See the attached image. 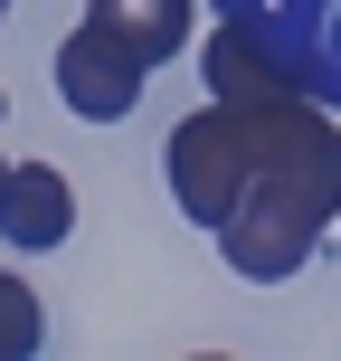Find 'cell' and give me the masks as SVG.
I'll list each match as a JSON object with an SVG mask.
<instances>
[{"label": "cell", "mask_w": 341, "mask_h": 361, "mask_svg": "<svg viewBox=\"0 0 341 361\" xmlns=\"http://www.w3.org/2000/svg\"><path fill=\"white\" fill-rule=\"evenodd\" d=\"M180 219L218 238L228 276L285 286L341 219V114L313 95H209L162 152Z\"/></svg>", "instance_id": "6da1fadb"}, {"label": "cell", "mask_w": 341, "mask_h": 361, "mask_svg": "<svg viewBox=\"0 0 341 361\" xmlns=\"http://www.w3.org/2000/svg\"><path fill=\"white\" fill-rule=\"evenodd\" d=\"M218 19H228L285 86H304L313 105L341 114V0H218Z\"/></svg>", "instance_id": "7a4b0ae2"}, {"label": "cell", "mask_w": 341, "mask_h": 361, "mask_svg": "<svg viewBox=\"0 0 341 361\" xmlns=\"http://www.w3.org/2000/svg\"><path fill=\"white\" fill-rule=\"evenodd\" d=\"M143 57L124 48V38H105L95 19H76L67 48H57V95H67V114H86V124H124L133 105H143Z\"/></svg>", "instance_id": "3957f363"}, {"label": "cell", "mask_w": 341, "mask_h": 361, "mask_svg": "<svg viewBox=\"0 0 341 361\" xmlns=\"http://www.w3.org/2000/svg\"><path fill=\"white\" fill-rule=\"evenodd\" d=\"M76 238V190L57 162H10V180H0V247L19 257H48Z\"/></svg>", "instance_id": "277c9868"}, {"label": "cell", "mask_w": 341, "mask_h": 361, "mask_svg": "<svg viewBox=\"0 0 341 361\" xmlns=\"http://www.w3.org/2000/svg\"><path fill=\"white\" fill-rule=\"evenodd\" d=\"M86 19L105 38H124L143 67H162V57L190 48V29H199V0H86Z\"/></svg>", "instance_id": "5b68a950"}, {"label": "cell", "mask_w": 341, "mask_h": 361, "mask_svg": "<svg viewBox=\"0 0 341 361\" xmlns=\"http://www.w3.org/2000/svg\"><path fill=\"white\" fill-rule=\"evenodd\" d=\"M0 19H10V0H0Z\"/></svg>", "instance_id": "8992f818"}, {"label": "cell", "mask_w": 341, "mask_h": 361, "mask_svg": "<svg viewBox=\"0 0 341 361\" xmlns=\"http://www.w3.org/2000/svg\"><path fill=\"white\" fill-rule=\"evenodd\" d=\"M0 180H10V162H0Z\"/></svg>", "instance_id": "52a82bcc"}, {"label": "cell", "mask_w": 341, "mask_h": 361, "mask_svg": "<svg viewBox=\"0 0 341 361\" xmlns=\"http://www.w3.org/2000/svg\"><path fill=\"white\" fill-rule=\"evenodd\" d=\"M0 105H10V95H0Z\"/></svg>", "instance_id": "ba28073f"}]
</instances>
